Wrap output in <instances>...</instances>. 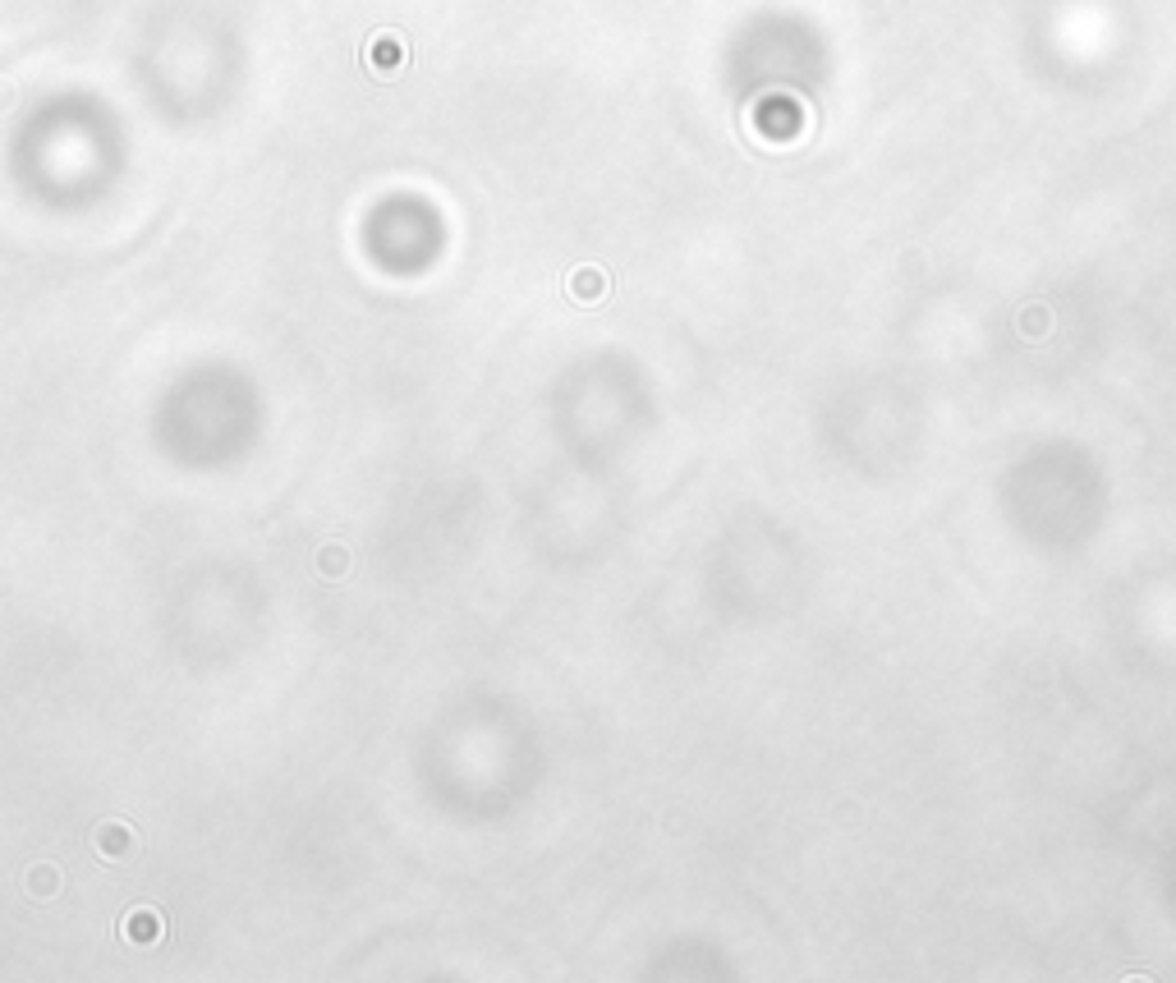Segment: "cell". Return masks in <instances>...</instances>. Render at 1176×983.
Listing matches in <instances>:
<instances>
[{
  "label": "cell",
  "instance_id": "cell-1",
  "mask_svg": "<svg viewBox=\"0 0 1176 983\" xmlns=\"http://www.w3.org/2000/svg\"><path fill=\"white\" fill-rule=\"evenodd\" d=\"M363 65H368L373 79H400L409 65L405 37H400L396 28H377V33L368 37V46H363Z\"/></svg>",
  "mask_w": 1176,
  "mask_h": 983
},
{
  "label": "cell",
  "instance_id": "cell-2",
  "mask_svg": "<svg viewBox=\"0 0 1176 983\" xmlns=\"http://www.w3.org/2000/svg\"><path fill=\"white\" fill-rule=\"evenodd\" d=\"M138 827L125 823V818H106V823L92 827V850L106 859V864H129L138 855Z\"/></svg>",
  "mask_w": 1176,
  "mask_h": 983
},
{
  "label": "cell",
  "instance_id": "cell-3",
  "mask_svg": "<svg viewBox=\"0 0 1176 983\" xmlns=\"http://www.w3.org/2000/svg\"><path fill=\"white\" fill-rule=\"evenodd\" d=\"M120 933H125V942H134V947H157V942L166 938V919H161V910H152V905H143V910H134V915H125V924H120Z\"/></svg>",
  "mask_w": 1176,
  "mask_h": 983
},
{
  "label": "cell",
  "instance_id": "cell-4",
  "mask_svg": "<svg viewBox=\"0 0 1176 983\" xmlns=\"http://www.w3.org/2000/svg\"><path fill=\"white\" fill-rule=\"evenodd\" d=\"M607 290H611V281H607V272H602V267H579V272L566 281V294L575 299V304H584V308L602 304V299H607Z\"/></svg>",
  "mask_w": 1176,
  "mask_h": 983
},
{
  "label": "cell",
  "instance_id": "cell-5",
  "mask_svg": "<svg viewBox=\"0 0 1176 983\" xmlns=\"http://www.w3.org/2000/svg\"><path fill=\"white\" fill-rule=\"evenodd\" d=\"M23 887H28L33 896H51V892H60V873L51 869V864H37V869H28Z\"/></svg>",
  "mask_w": 1176,
  "mask_h": 983
},
{
  "label": "cell",
  "instance_id": "cell-6",
  "mask_svg": "<svg viewBox=\"0 0 1176 983\" xmlns=\"http://www.w3.org/2000/svg\"><path fill=\"white\" fill-rule=\"evenodd\" d=\"M345 570H350L345 552H340V547H327V552H322V575H345Z\"/></svg>",
  "mask_w": 1176,
  "mask_h": 983
}]
</instances>
